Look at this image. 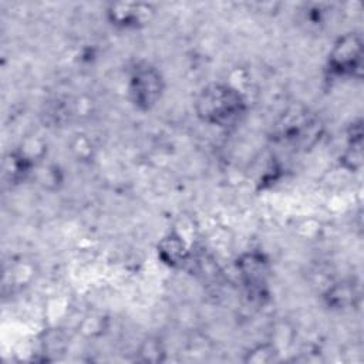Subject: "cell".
<instances>
[{
	"label": "cell",
	"mask_w": 364,
	"mask_h": 364,
	"mask_svg": "<svg viewBox=\"0 0 364 364\" xmlns=\"http://www.w3.org/2000/svg\"><path fill=\"white\" fill-rule=\"evenodd\" d=\"M195 112L209 125L232 127L245 115L246 100L237 88L213 82L203 87L196 95Z\"/></svg>",
	"instance_id": "obj_1"
},
{
	"label": "cell",
	"mask_w": 364,
	"mask_h": 364,
	"mask_svg": "<svg viewBox=\"0 0 364 364\" xmlns=\"http://www.w3.org/2000/svg\"><path fill=\"white\" fill-rule=\"evenodd\" d=\"M165 81L161 71L151 63L141 61L134 65L128 80L131 102L141 111H148L158 104L164 94Z\"/></svg>",
	"instance_id": "obj_2"
},
{
	"label": "cell",
	"mask_w": 364,
	"mask_h": 364,
	"mask_svg": "<svg viewBox=\"0 0 364 364\" xmlns=\"http://www.w3.org/2000/svg\"><path fill=\"white\" fill-rule=\"evenodd\" d=\"M363 38L358 33H347L336 40L328 53V70L337 77L360 78L363 74Z\"/></svg>",
	"instance_id": "obj_3"
},
{
	"label": "cell",
	"mask_w": 364,
	"mask_h": 364,
	"mask_svg": "<svg viewBox=\"0 0 364 364\" xmlns=\"http://www.w3.org/2000/svg\"><path fill=\"white\" fill-rule=\"evenodd\" d=\"M237 272L247 290L249 296L264 297L267 296V279L270 273V264L267 257L259 252L243 253L236 260Z\"/></svg>",
	"instance_id": "obj_4"
},
{
	"label": "cell",
	"mask_w": 364,
	"mask_h": 364,
	"mask_svg": "<svg viewBox=\"0 0 364 364\" xmlns=\"http://www.w3.org/2000/svg\"><path fill=\"white\" fill-rule=\"evenodd\" d=\"M154 7L148 3L119 1L111 3L107 9V17L111 24L122 28H135L146 24L154 16Z\"/></svg>",
	"instance_id": "obj_5"
},
{
	"label": "cell",
	"mask_w": 364,
	"mask_h": 364,
	"mask_svg": "<svg viewBox=\"0 0 364 364\" xmlns=\"http://www.w3.org/2000/svg\"><path fill=\"white\" fill-rule=\"evenodd\" d=\"M156 252L159 260L169 267L182 266L189 257V249L185 240L175 232L165 235L158 242Z\"/></svg>",
	"instance_id": "obj_6"
},
{
	"label": "cell",
	"mask_w": 364,
	"mask_h": 364,
	"mask_svg": "<svg viewBox=\"0 0 364 364\" xmlns=\"http://www.w3.org/2000/svg\"><path fill=\"white\" fill-rule=\"evenodd\" d=\"M324 299L331 309H347L354 306L357 300L355 287L348 282H340L333 284L326 293Z\"/></svg>",
	"instance_id": "obj_7"
},
{
	"label": "cell",
	"mask_w": 364,
	"mask_h": 364,
	"mask_svg": "<svg viewBox=\"0 0 364 364\" xmlns=\"http://www.w3.org/2000/svg\"><path fill=\"white\" fill-rule=\"evenodd\" d=\"M31 165H33V162L28 156H26L24 154H20V152H13L4 159V164H3L4 176L10 182H17V181L23 179L30 172Z\"/></svg>",
	"instance_id": "obj_8"
},
{
	"label": "cell",
	"mask_w": 364,
	"mask_h": 364,
	"mask_svg": "<svg viewBox=\"0 0 364 364\" xmlns=\"http://www.w3.org/2000/svg\"><path fill=\"white\" fill-rule=\"evenodd\" d=\"M165 355L166 351L161 338L148 337L141 343L136 353V360L142 363H162L165 360Z\"/></svg>",
	"instance_id": "obj_9"
},
{
	"label": "cell",
	"mask_w": 364,
	"mask_h": 364,
	"mask_svg": "<svg viewBox=\"0 0 364 364\" xmlns=\"http://www.w3.org/2000/svg\"><path fill=\"white\" fill-rule=\"evenodd\" d=\"M279 355V350L272 343H262L245 353L243 361L247 364H264L276 361Z\"/></svg>",
	"instance_id": "obj_10"
}]
</instances>
